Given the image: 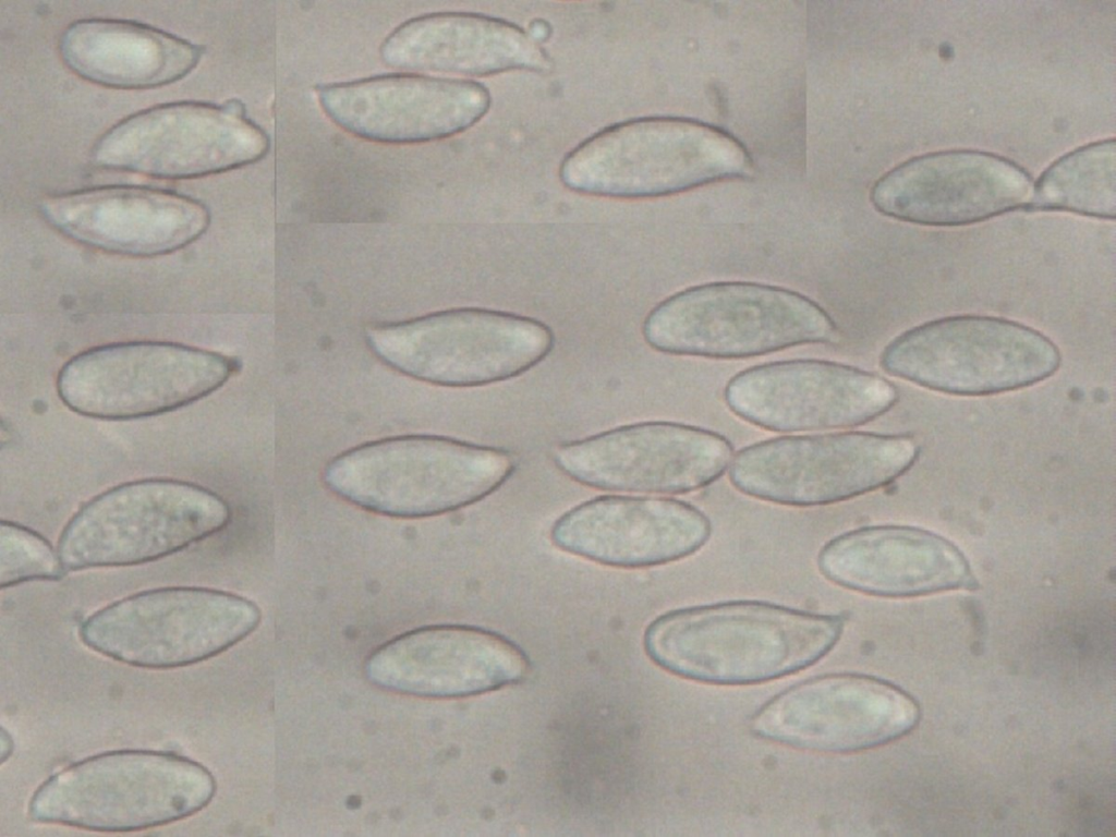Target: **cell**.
<instances>
[{"mask_svg":"<svg viewBox=\"0 0 1116 837\" xmlns=\"http://www.w3.org/2000/svg\"><path fill=\"white\" fill-rule=\"evenodd\" d=\"M838 617L761 602H728L666 612L644 634L662 668L696 681L749 684L823 657L838 641Z\"/></svg>","mask_w":1116,"mask_h":837,"instance_id":"cell-1","label":"cell"},{"mask_svg":"<svg viewBox=\"0 0 1116 837\" xmlns=\"http://www.w3.org/2000/svg\"><path fill=\"white\" fill-rule=\"evenodd\" d=\"M514 471L510 452L442 436L363 444L326 465L328 489L364 510L395 518L439 515L496 492Z\"/></svg>","mask_w":1116,"mask_h":837,"instance_id":"cell-2","label":"cell"},{"mask_svg":"<svg viewBox=\"0 0 1116 837\" xmlns=\"http://www.w3.org/2000/svg\"><path fill=\"white\" fill-rule=\"evenodd\" d=\"M751 173L750 156L735 137L677 117L609 125L575 146L559 167L568 190L617 199L668 196Z\"/></svg>","mask_w":1116,"mask_h":837,"instance_id":"cell-3","label":"cell"},{"mask_svg":"<svg viewBox=\"0 0 1116 837\" xmlns=\"http://www.w3.org/2000/svg\"><path fill=\"white\" fill-rule=\"evenodd\" d=\"M198 762L163 751L116 750L75 762L45 780L28 803L38 823L124 833L199 812L216 792Z\"/></svg>","mask_w":1116,"mask_h":837,"instance_id":"cell-4","label":"cell"},{"mask_svg":"<svg viewBox=\"0 0 1116 837\" xmlns=\"http://www.w3.org/2000/svg\"><path fill=\"white\" fill-rule=\"evenodd\" d=\"M654 350L708 359H747L838 338L833 318L808 296L751 281H716L676 292L646 315Z\"/></svg>","mask_w":1116,"mask_h":837,"instance_id":"cell-5","label":"cell"},{"mask_svg":"<svg viewBox=\"0 0 1116 837\" xmlns=\"http://www.w3.org/2000/svg\"><path fill=\"white\" fill-rule=\"evenodd\" d=\"M227 501L195 483L142 478L85 502L63 527L58 553L66 571L150 562L223 530Z\"/></svg>","mask_w":1116,"mask_h":837,"instance_id":"cell-6","label":"cell"},{"mask_svg":"<svg viewBox=\"0 0 1116 837\" xmlns=\"http://www.w3.org/2000/svg\"><path fill=\"white\" fill-rule=\"evenodd\" d=\"M366 341L380 360L408 376L447 387H477L527 372L550 353L555 337L546 324L529 316L460 307L371 326Z\"/></svg>","mask_w":1116,"mask_h":837,"instance_id":"cell-7","label":"cell"},{"mask_svg":"<svg viewBox=\"0 0 1116 837\" xmlns=\"http://www.w3.org/2000/svg\"><path fill=\"white\" fill-rule=\"evenodd\" d=\"M260 621L252 601L199 586L138 592L87 617L82 642L120 663L172 669L209 659L250 635Z\"/></svg>","mask_w":1116,"mask_h":837,"instance_id":"cell-8","label":"cell"},{"mask_svg":"<svg viewBox=\"0 0 1116 837\" xmlns=\"http://www.w3.org/2000/svg\"><path fill=\"white\" fill-rule=\"evenodd\" d=\"M1060 360L1056 344L1029 326L994 316L957 315L905 331L884 349L881 365L933 390L978 396L1044 380Z\"/></svg>","mask_w":1116,"mask_h":837,"instance_id":"cell-9","label":"cell"},{"mask_svg":"<svg viewBox=\"0 0 1116 837\" xmlns=\"http://www.w3.org/2000/svg\"><path fill=\"white\" fill-rule=\"evenodd\" d=\"M917 456L905 436L847 432L787 436L741 449L732 485L752 497L797 507L838 502L876 489L903 473Z\"/></svg>","mask_w":1116,"mask_h":837,"instance_id":"cell-10","label":"cell"},{"mask_svg":"<svg viewBox=\"0 0 1116 837\" xmlns=\"http://www.w3.org/2000/svg\"><path fill=\"white\" fill-rule=\"evenodd\" d=\"M233 360L182 344L137 341L98 347L70 360L57 389L72 411L99 420H134L173 411L221 387Z\"/></svg>","mask_w":1116,"mask_h":837,"instance_id":"cell-11","label":"cell"},{"mask_svg":"<svg viewBox=\"0 0 1116 837\" xmlns=\"http://www.w3.org/2000/svg\"><path fill=\"white\" fill-rule=\"evenodd\" d=\"M236 100L222 106L174 102L133 114L108 130L92 150L94 165L161 179L215 174L263 158L266 133Z\"/></svg>","mask_w":1116,"mask_h":837,"instance_id":"cell-12","label":"cell"},{"mask_svg":"<svg viewBox=\"0 0 1116 837\" xmlns=\"http://www.w3.org/2000/svg\"><path fill=\"white\" fill-rule=\"evenodd\" d=\"M732 446L708 429L668 421L618 426L560 444L555 465L592 488L638 494H683L718 478Z\"/></svg>","mask_w":1116,"mask_h":837,"instance_id":"cell-13","label":"cell"},{"mask_svg":"<svg viewBox=\"0 0 1116 837\" xmlns=\"http://www.w3.org/2000/svg\"><path fill=\"white\" fill-rule=\"evenodd\" d=\"M919 717L917 702L898 687L864 675L834 674L779 693L755 713L751 728L798 749L846 753L899 738Z\"/></svg>","mask_w":1116,"mask_h":837,"instance_id":"cell-14","label":"cell"},{"mask_svg":"<svg viewBox=\"0 0 1116 837\" xmlns=\"http://www.w3.org/2000/svg\"><path fill=\"white\" fill-rule=\"evenodd\" d=\"M744 421L774 432L847 428L890 409L898 398L887 379L838 362H769L736 374L724 392Z\"/></svg>","mask_w":1116,"mask_h":837,"instance_id":"cell-15","label":"cell"},{"mask_svg":"<svg viewBox=\"0 0 1116 837\" xmlns=\"http://www.w3.org/2000/svg\"><path fill=\"white\" fill-rule=\"evenodd\" d=\"M1034 186L1011 161L978 150L912 158L884 174L871 191L882 214L927 226L978 222L1032 203Z\"/></svg>","mask_w":1116,"mask_h":837,"instance_id":"cell-16","label":"cell"},{"mask_svg":"<svg viewBox=\"0 0 1116 837\" xmlns=\"http://www.w3.org/2000/svg\"><path fill=\"white\" fill-rule=\"evenodd\" d=\"M524 653L496 632L437 624L404 632L366 658L367 680L390 692L433 699L486 693L522 680Z\"/></svg>","mask_w":1116,"mask_h":837,"instance_id":"cell-17","label":"cell"},{"mask_svg":"<svg viewBox=\"0 0 1116 837\" xmlns=\"http://www.w3.org/2000/svg\"><path fill=\"white\" fill-rule=\"evenodd\" d=\"M325 113L347 132L373 142L412 144L447 138L489 110V92L471 81L389 74L318 89Z\"/></svg>","mask_w":1116,"mask_h":837,"instance_id":"cell-18","label":"cell"},{"mask_svg":"<svg viewBox=\"0 0 1116 837\" xmlns=\"http://www.w3.org/2000/svg\"><path fill=\"white\" fill-rule=\"evenodd\" d=\"M708 518L672 498L607 495L563 512L549 538L559 550L619 569L656 567L686 558L709 538Z\"/></svg>","mask_w":1116,"mask_h":837,"instance_id":"cell-19","label":"cell"},{"mask_svg":"<svg viewBox=\"0 0 1116 837\" xmlns=\"http://www.w3.org/2000/svg\"><path fill=\"white\" fill-rule=\"evenodd\" d=\"M40 213L78 243L136 257L180 250L198 239L210 221L208 209L195 199L130 185L52 195L41 202Z\"/></svg>","mask_w":1116,"mask_h":837,"instance_id":"cell-20","label":"cell"},{"mask_svg":"<svg viewBox=\"0 0 1116 837\" xmlns=\"http://www.w3.org/2000/svg\"><path fill=\"white\" fill-rule=\"evenodd\" d=\"M380 58L399 70L466 77L550 68L546 51L521 27L469 12L430 13L404 22L384 40Z\"/></svg>","mask_w":1116,"mask_h":837,"instance_id":"cell-21","label":"cell"},{"mask_svg":"<svg viewBox=\"0 0 1116 837\" xmlns=\"http://www.w3.org/2000/svg\"><path fill=\"white\" fill-rule=\"evenodd\" d=\"M820 571L849 590L908 596L967 585L971 575L961 553L946 539L918 529L877 525L840 534L821 549Z\"/></svg>","mask_w":1116,"mask_h":837,"instance_id":"cell-22","label":"cell"},{"mask_svg":"<svg viewBox=\"0 0 1116 837\" xmlns=\"http://www.w3.org/2000/svg\"><path fill=\"white\" fill-rule=\"evenodd\" d=\"M64 64L82 78L111 88L143 89L173 83L189 74L202 48L163 31L135 22L85 19L61 34Z\"/></svg>","mask_w":1116,"mask_h":837,"instance_id":"cell-23","label":"cell"},{"mask_svg":"<svg viewBox=\"0 0 1116 837\" xmlns=\"http://www.w3.org/2000/svg\"><path fill=\"white\" fill-rule=\"evenodd\" d=\"M1115 142L1078 148L1050 166L1033 190L1032 205L1100 218H1114Z\"/></svg>","mask_w":1116,"mask_h":837,"instance_id":"cell-24","label":"cell"},{"mask_svg":"<svg viewBox=\"0 0 1116 837\" xmlns=\"http://www.w3.org/2000/svg\"><path fill=\"white\" fill-rule=\"evenodd\" d=\"M68 571L52 545L37 532L12 521L0 524V586L59 580Z\"/></svg>","mask_w":1116,"mask_h":837,"instance_id":"cell-25","label":"cell"},{"mask_svg":"<svg viewBox=\"0 0 1116 837\" xmlns=\"http://www.w3.org/2000/svg\"><path fill=\"white\" fill-rule=\"evenodd\" d=\"M0 740H1V754H0V759H1V763H4L11 756V754L13 752L14 742H13V739H12L11 735L4 728L1 729Z\"/></svg>","mask_w":1116,"mask_h":837,"instance_id":"cell-26","label":"cell"}]
</instances>
